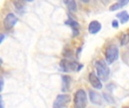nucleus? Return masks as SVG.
<instances>
[{"label": "nucleus", "instance_id": "20", "mask_svg": "<svg viewBox=\"0 0 129 108\" xmlns=\"http://www.w3.org/2000/svg\"><path fill=\"white\" fill-rule=\"evenodd\" d=\"M0 38H1V40H0V43L2 44V43L3 42V40H4V38H5V35L2 34V35H1V36H0Z\"/></svg>", "mask_w": 129, "mask_h": 108}, {"label": "nucleus", "instance_id": "13", "mask_svg": "<svg viewBox=\"0 0 129 108\" xmlns=\"http://www.w3.org/2000/svg\"><path fill=\"white\" fill-rule=\"evenodd\" d=\"M116 17L119 18L121 24H125L129 20V14L126 11H122L116 14Z\"/></svg>", "mask_w": 129, "mask_h": 108}, {"label": "nucleus", "instance_id": "17", "mask_svg": "<svg viewBox=\"0 0 129 108\" xmlns=\"http://www.w3.org/2000/svg\"><path fill=\"white\" fill-rule=\"evenodd\" d=\"M104 98L107 100V101H108V102H110V103H112V104L114 103V100H113V98L111 96H110L109 95H107V94H106V93H104Z\"/></svg>", "mask_w": 129, "mask_h": 108}, {"label": "nucleus", "instance_id": "21", "mask_svg": "<svg viewBox=\"0 0 129 108\" xmlns=\"http://www.w3.org/2000/svg\"><path fill=\"white\" fill-rule=\"evenodd\" d=\"M101 2H102L104 5H107V4L110 2V0H101Z\"/></svg>", "mask_w": 129, "mask_h": 108}, {"label": "nucleus", "instance_id": "15", "mask_svg": "<svg viewBox=\"0 0 129 108\" xmlns=\"http://www.w3.org/2000/svg\"><path fill=\"white\" fill-rule=\"evenodd\" d=\"M25 0H14V5L17 9H21L25 5Z\"/></svg>", "mask_w": 129, "mask_h": 108}, {"label": "nucleus", "instance_id": "16", "mask_svg": "<svg viewBox=\"0 0 129 108\" xmlns=\"http://www.w3.org/2000/svg\"><path fill=\"white\" fill-rule=\"evenodd\" d=\"M129 43V34H125L121 38V45L125 46Z\"/></svg>", "mask_w": 129, "mask_h": 108}, {"label": "nucleus", "instance_id": "7", "mask_svg": "<svg viewBox=\"0 0 129 108\" xmlns=\"http://www.w3.org/2000/svg\"><path fill=\"white\" fill-rule=\"evenodd\" d=\"M65 24L71 27V29H73V35L74 37L79 34V24L72 17H69L67 20L65 22Z\"/></svg>", "mask_w": 129, "mask_h": 108}, {"label": "nucleus", "instance_id": "25", "mask_svg": "<svg viewBox=\"0 0 129 108\" xmlns=\"http://www.w3.org/2000/svg\"><path fill=\"white\" fill-rule=\"evenodd\" d=\"M123 108H129V106H126V107H123Z\"/></svg>", "mask_w": 129, "mask_h": 108}, {"label": "nucleus", "instance_id": "8", "mask_svg": "<svg viewBox=\"0 0 129 108\" xmlns=\"http://www.w3.org/2000/svg\"><path fill=\"white\" fill-rule=\"evenodd\" d=\"M88 79L89 81L91 84V86L97 89H102V83L101 81V79L99 77H98L94 73H90L89 76H88Z\"/></svg>", "mask_w": 129, "mask_h": 108}, {"label": "nucleus", "instance_id": "3", "mask_svg": "<svg viewBox=\"0 0 129 108\" xmlns=\"http://www.w3.org/2000/svg\"><path fill=\"white\" fill-rule=\"evenodd\" d=\"M74 107L85 108L88 104V99L85 92L83 89H79L76 91L74 95Z\"/></svg>", "mask_w": 129, "mask_h": 108}, {"label": "nucleus", "instance_id": "14", "mask_svg": "<svg viewBox=\"0 0 129 108\" xmlns=\"http://www.w3.org/2000/svg\"><path fill=\"white\" fill-rule=\"evenodd\" d=\"M64 5L67 6L68 10L71 12H76L77 5L76 0H63Z\"/></svg>", "mask_w": 129, "mask_h": 108}, {"label": "nucleus", "instance_id": "23", "mask_svg": "<svg viewBox=\"0 0 129 108\" xmlns=\"http://www.w3.org/2000/svg\"><path fill=\"white\" fill-rule=\"evenodd\" d=\"M81 2H82L83 3H88L90 2V0H80Z\"/></svg>", "mask_w": 129, "mask_h": 108}, {"label": "nucleus", "instance_id": "22", "mask_svg": "<svg viewBox=\"0 0 129 108\" xmlns=\"http://www.w3.org/2000/svg\"><path fill=\"white\" fill-rule=\"evenodd\" d=\"M1 108H4V104H3V100H2V97L1 96Z\"/></svg>", "mask_w": 129, "mask_h": 108}, {"label": "nucleus", "instance_id": "24", "mask_svg": "<svg viewBox=\"0 0 129 108\" xmlns=\"http://www.w3.org/2000/svg\"><path fill=\"white\" fill-rule=\"evenodd\" d=\"M26 2H33V1H35V0H25Z\"/></svg>", "mask_w": 129, "mask_h": 108}, {"label": "nucleus", "instance_id": "5", "mask_svg": "<svg viewBox=\"0 0 129 108\" xmlns=\"http://www.w3.org/2000/svg\"><path fill=\"white\" fill-rule=\"evenodd\" d=\"M70 101L71 96L70 95H58L53 103V108H64Z\"/></svg>", "mask_w": 129, "mask_h": 108}, {"label": "nucleus", "instance_id": "19", "mask_svg": "<svg viewBox=\"0 0 129 108\" xmlns=\"http://www.w3.org/2000/svg\"><path fill=\"white\" fill-rule=\"evenodd\" d=\"M3 86H4V80H3V78H1V91H2Z\"/></svg>", "mask_w": 129, "mask_h": 108}, {"label": "nucleus", "instance_id": "4", "mask_svg": "<svg viewBox=\"0 0 129 108\" xmlns=\"http://www.w3.org/2000/svg\"><path fill=\"white\" fill-rule=\"evenodd\" d=\"M119 48L114 44L110 45L105 51L106 61H107V64H109V65H110L112 63H113L115 61H116L119 58Z\"/></svg>", "mask_w": 129, "mask_h": 108}, {"label": "nucleus", "instance_id": "18", "mask_svg": "<svg viewBox=\"0 0 129 108\" xmlns=\"http://www.w3.org/2000/svg\"><path fill=\"white\" fill-rule=\"evenodd\" d=\"M119 22L117 20H113V22H112V26L115 29H117L119 27Z\"/></svg>", "mask_w": 129, "mask_h": 108}, {"label": "nucleus", "instance_id": "2", "mask_svg": "<svg viewBox=\"0 0 129 108\" xmlns=\"http://www.w3.org/2000/svg\"><path fill=\"white\" fill-rule=\"evenodd\" d=\"M82 65L75 61H68L67 59H63L60 62V67L64 72L79 71L82 68Z\"/></svg>", "mask_w": 129, "mask_h": 108}, {"label": "nucleus", "instance_id": "11", "mask_svg": "<svg viewBox=\"0 0 129 108\" xmlns=\"http://www.w3.org/2000/svg\"><path fill=\"white\" fill-rule=\"evenodd\" d=\"M71 83V77L68 75H63L62 77V86L61 89L63 92H67L70 89Z\"/></svg>", "mask_w": 129, "mask_h": 108}, {"label": "nucleus", "instance_id": "12", "mask_svg": "<svg viewBox=\"0 0 129 108\" xmlns=\"http://www.w3.org/2000/svg\"><path fill=\"white\" fill-rule=\"evenodd\" d=\"M129 3V0H119L118 2L113 4L110 7V11H117L122 8H123L124 6H125L126 5H128Z\"/></svg>", "mask_w": 129, "mask_h": 108}, {"label": "nucleus", "instance_id": "6", "mask_svg": "<svg viewBox=\"0 0 129 108\" xmlns=\"http://www.w3.org/2000/svg\"><path fill=\"white\" fill-rule=\"evenodd\" d=\"M17 21H18V18L14 14L10 13V14H7V16L5 17V19L3 20V24H4L5 29L7 30L11 29L16 25Z\"/></svg>", "mask_w": 129, "mask_h": 108}, {"label": "nucleus", "instance_id": "10", "mask_svg": "<svg viewBox=\"0 0 129 108\" xmlns=\"http://www.w3.org/2000/svg\"><path fill=\"white\" fill-rule=\"evenodd\" d=\"M101 27L102 26L100 22L97 20H93L88 25V32L90 34H92V35L97 34L101 31Z\"/></svg>", "mask_w": 129, "mask_h": 108}, {"label": "nucleus", "instance_id": "1", "mask_svg": "<svg viewBox=\"0 0 129 108\" xmlns=\"http://www.w3.org/2000/svg\"><path fill=\"white\" fill-rule=\"evenodd\" d=\"M95 68L97 70V73L98 77L103 80L106 81L108 80L110 74V70L106 62L103 60H99L95 63Z\"/></svg>", "mask_w": 129, "mask_h": 108}, {"label": "nucleus", "instance_id": "9", "mask_svg": "<svg viewBox=\"0 0 129 108\" xmlns=\"http://www.w3.org/2000/svg\"><path fill=\"white\" fill-rule=\"evenodd\" d=\"M89 98L91 101L96 105H102L103 104V98L101 95L93 90L89 91Z\"/></svg>", "mask_w": 129, "mask_h": 108}]
</instances>
